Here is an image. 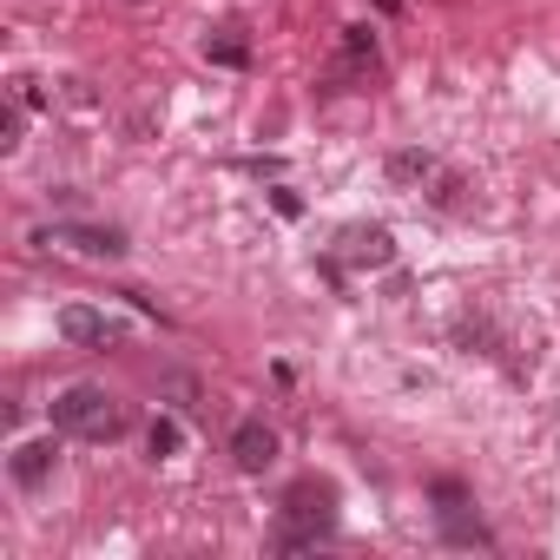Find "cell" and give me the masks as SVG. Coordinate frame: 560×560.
Segmentation results:
<instances>
[{
    "mask_svg": "<svg viewBox=\"0 0 560 560\" xmlns=\"http://www.w3.org/2000/svg\"><path fill=\"white\" fill-rule=\"evenodd\" d=\"M337 534V488L304 475L284 488V501H277V527H270V547L277 553H311L317 540Z\"/></svg>",
    "mask_w": 560,
    "mask_h": 560,
    "instance_id": "6da1fadb",
    "label": "cell"
},
{
    "mask_svg": "<svg viewBox=\"0 0 560 560\" xmlns=\"http://www.w3.org/2000/svg\"><path fill=\"white\" fill-rule=\"evenodd\" d=\"M54 429L80 435V442H119L126 435V402L106 396L100 383H73V389L54 396Z\"/></svg>",
    "mask_w": 560,
    "mask_h": 560,
    "instance_id": "7a4b0ae2",
    "label": "cell"
},
{
    "mask_svg": "<svg viewBox=\"0 0 560 560\" xmlns=\"http://www.w3.org/2000/svg\"><path fill=\"white\" fill-rule=\"evenodd\" d=\"M60 337L73 350H113V343H126V324L106 317V311H93V304H67L60 311Z\"/></svg>",
    "mask_w": 560,
    "mask_h": 560,
    "instance_id": "3957f363",
    "label": "cell"
},
{
    "mask_svg": "<svg viewBox=\"0 0 560 560\" xmlns=\"http://www.w3.org/2000/svg\"><path fill=\"white\" fill-rule=\"evenodd\" d=\"M34 244H73L86 257H126V231L119 224H40Z\"/></svg>",
    "mask_w": 560,
    "mask_h": 560,
    "instance_id": "277c9868",
    "label": "cell"
},
{
    "mask_svg": "<svg viewBox=\"0 0 560 560\" xmlns=\"http://www.w3.org/2000/svg\"><path fill=\"white\" fill-rule=\"evenodd\" d=\"M337 244H343L337 257H343V264H357V270H389V264H396V237H389L383 224H350Z\"/></svg>",
    "mask_w": 560,
    "mask_h": 560,
    "instance_id": "5b68a950",
    "label": "cell"
},
{
    "mask_svg": "<svg viewBox=\"0 0 560 560\" xmlns=\"http://www.w3.org/2000/svg\"><path fill=\"white\" fill-rule=\"evenodd\" d=\"M231 462H237V475H264L270 462H277V429L270 422H237L231 429Z\"/></svg>",
    "mask_w": 560,
    "mask_h": 560,
    "instance_id": "8992f818",
    "label": "cell"
},
{
    "mask_svg": "<svg viewBox=\"0 0 560 560\" xmlns=\"http://www.w3.org/2000/svg\"><path fill=\"white\" fill-rule=\"evenodd\" d=\"M370 73H376V27H343L337 67H330V86H343V80H370Z\"/></svg>",
    "mask_w": 560,
    "mask_h": 560,
    "instance_id": "52a82bcc",
    "label": "cell"
},
{
    "mask_svg": "<svg viewBox=\"0 0 560 560\" xmlns=\"http://www.w3.org/2000/svg\"><path fill=\"white\" fill-rule=\"evenodd\" d=\"M435 514H442V540H448V547H494V534L481 527L475 501H448V508H435Z\"/></svg>",
    "mask_w": 560,
    "mask_h": 560,
    "instance_id": "ba28073f",
    "label": "cell"
},
{
    "mask_svg": "<svg viewBox=\"0 0 560 560\" xmlns=\"http://www.w3.org/2000/svg\"><path fill=\"white\" fill-rule=\"evenodd\" d=\"M54 462H60V442H54V435H40V442H21V448H14V481H21V488H47Z\"/></svg>",
    "mask_w": 560,
    "mask_h": 560,
    "instance_id": "9c48e42d",
    "label": "cell"
},
{
    "mask_svg": "<svg viewBox=\"0 0 560 560\" xmlns=\"http://www.w3.org/2000/svg\"><path fill=\"white\" fill-rule=\"evenodd\" d=\"M205 60L211 67H250V40L237 27H218V34H205Z\"/></svg>",
    "mask_w": 560,
    "mask_h": 560,
    "instance_id": "30bf717a",
    "label": "cell"
},
{
    "mask_svg": "<svg viewBox=\"0 0 560 560\" xmlns=\"http://www.w3.org/2000/svg\"><path fill=\"white\" fill-rule=\"evenodd\" d=\"M429 172H435L429 152H389V178H396V185H416V178H429Z\"/></svg>",
    "mask_w": 560,
    "mask_h": 560,
    "instance_id": "8fae6325",
    "label": "cell"
},
{
    "mask_svg": "<svg viewBox=\"0 0 560 560\" xmlns=\"http://www.w3.org/2000/svg\"><path fill=\"white\" fill-rule=\"evenodd\" d=\"M21 132H27V100H14L0 113V152H21Z\"/></svg>",
    "mask_w": 560,
    "mask_h": 560,
    "instance_id": "7c38bea8",
    "label": "cell"
},
{
    "mask_svg": "<svg viewBox=\"0 0 560 560\" xmlns=\"http://www.w3.org/2000/svg\"><path fill=\"white\" fill-rule=\"evenodd\" d=\"M178 442H185V435H178V422H172V416H159V422H152V455L165 462V455H178Z\"/></svg>",
    "mask_w": 560,
    "mask_h": 560,
    "instance_id": "4fadbf2b",
    "label": "cell"
},
{
    "mask_svg": "<svg viewBox=\"0 0 560 560\" xmlns=\"http://www.w3.org/2000/svg\"><path fill=\"white\" fill-rule=\"evenodd\" d=\"M270 205H277V211H284V218H298V211H304V198H298L291 185H277V191H270Z\"/></svg>",
    "mask_w": 560,
    "mask_h": 560,
    "instance_id": "5bb4252c",
    "label": "cell"
},
{
    "mask_svg": "<svg viewBox=\"0 0 560 560\" xmlns=\"http://www.w3.org/2000/svg\"><path fill=\"white\" fill-rule=\"evenodd\" d=\"M376 14H402V0H376Z\"/></svg>",
    "mask_w": 560,
    "mask_h": 560,
    "instance_id": "9a60e30c",
    "label": "cell"
}]
</instances>
